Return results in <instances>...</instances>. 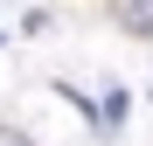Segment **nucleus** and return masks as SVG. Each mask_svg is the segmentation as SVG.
Instances as JSON below:
<instances>
[{
	"label": "nucleus",
	"mask_w": 153,
	"mask_h": 146,
	"mask_svg": "<svg viewBox=\"0 0 153 146\" xmlns=\"http://www.w3.org/2000/svg\"><path fill=\"white\" fill-rule=\"evenodd\" d=\"M0 146H21V139H14V132H0Z\"/></svg>",
	"instance_id": "f257e3e1"
}]
</instances>
